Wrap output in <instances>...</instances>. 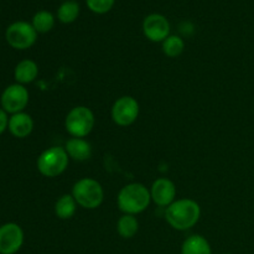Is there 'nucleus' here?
<instances>
[{
    "label": "nucleus",
    "mask_w": 254,
    "mask_h": 254,
    "mask_svg": "<svg viewBox=\"0 0 254 254\" xmlns=\"http://www.w3.org/2000/svg\"><path fill=\"white\" fill-rule=\"evenodd\" d=\"M201 207L192 198H178L166 207L165 220L174 230L188 231L200 221Z\"/></svg>",
    "instance_id": "f257e3e1"
},
{
    "label": "nucleus",
    "mask_w": 254,
    "mask_h": 254,
    "mask_svg": "<svg viewBox=\"0 0 254 254\" xmlns=\"http://www.w3.org/2000/svg\"><path fill=\"white\" fill-rule=\"evenodd\" d=\"M150 202V190L140 183H131L123 186L117 196L118 208L126 215H139L149 207Z\"/></svg>",
    "instance_id": "f03ea898"
},
{
    "label": "nucleus",
    "mask_w": 254,
    "mask_h": 254,
    "mask_svg": "<svg viewBox=\"0 0 254 254\" xmlns=\"http://www.w3.org/2000/svg\"><path fill=\"white\" fill-rule=\"evenodd\" d=\"M71 195L77 205L84 210H96L103 203L104 190L101 183L92 178H82L76 181Z\"/></svg>",
    "instance_id": "7ed1b4c3"
},
{
    "label": "nucleus",
    "mask_w": 254,
    "mask_h": 254,
    "mask_svg": "<svg viewBox=\"0 0 254 254\" xmlns=\"http://www.w3.org/2000/svg\"><path fill=\"white\" fill-rule=\"evenodd\" d=\"M69 156L64 146H51L42 151L36 161L37 170L45 178H57L67 170Z\"/></svg>",
    "instance_id": "20e7f679"
},
{
    "label": "nucleus",
    "mask_w": 254,
    "mask_h": 254,
    "mask_svg": "<svg viewBox=\"0 0 254 254\" xmlns=\"http://www.w3.org/2000/svg\"><path fill=\"white\" fill-rule=\"evenodd\" d=\"M94 124H96L94 113L86 106L74 107L64 118V128L72 138H86L92 133Z\"/></svg>",
    "instance_id": "39448f33"
},
{
    "label": "nucleus",
    "mask_w": 254,
    "mask_h": 254,
    "mask_svg": "<svg viewBox=\"0 0 254 254\" xmlns=\"http://www.w3.org/2000/svg\"><path fill=\"white\" fill-rule=\"evenodd\" d=\"M140 106L131 96H122L113 103L111 116L114 123L119 127H129L138 119Z\"/></svg>",
    "instance_id": "423d86ee"
},
{
    "label": "nucleus",
    "mask_w": 254,
    "mask_h": 254,
    "mask_svg": "<svg viewBox=\"0 0 254 254\" xmlns=\"http://www.w3.org/2000/svg\"><path fill=\"white\" fill-rule=\"evenodd\" d=\"M5 37L12 49L27 50L36 42L37 31L34 29L32 24L26 21H16L7 27Z\"/></svg>",
    "instance_id": "0eeeda50"
},
{
    "label": "nucleus",
    "mask_w": 254,
    "mask_h": 254,
    "mask_svg": "<svg viewBox=\"0 0 254 254\" xmlns=\"http://www.w3.org/2000/svg\"><path fill=\"white\" fill-rule=\"evenodd\" d=\"M29 91L22 84L14 83L4 89L1 98H0V104L6 113H10L12 116V114L24 112V109L29 104Z\"/></svg>",
    "instance_id": "6e6552de"
},
{
    "label": "nucleus",
    "mask_w": 254,
    "mask_h": 254,
    "mask_svg": "<svg viewBox=\"0 0 254 254\" xmlns=\"http://www.w3.org/2000/svg\"><path fill=\"white\" fill-rule=\"evenodd\" d=\"M24 245V231L17 223L9 222L0 227V254H15Z\"/></svg>",
    "instance_id": "1a4fd4ad"
},
{
    "label": "nucleus",
    "mask_w": 254,
    "mask_h": 254,
    "mask_svg": "<svg viewBox=\"0 0 254 254\" xmlns=\"http://www.w3.org/2000/svg\"><path fill=\"white\" fill-rule=\"evenodd\" d=\"M143 32L151 42H163L170 36V24L161 14H150L144 19Z\"/></svg>",
    "instance_id": "9d476101"
},
{
    "label": "nucleus",
    "mask_w": 254,
    "mask_h": 254,
    "mask_svg": "<svg viewBox=\"0 0 254 254\" xmlns=\"http://www.w3.org/2000/svg\"><path fill=\"white\" fill-rule=\"evenodd\" d=\"M149 190L151 201L160 207H168L176 200V186L168 178L156 179Z\"/></svg>",
    "instance_id": "9b49d317"
},
{
    "label": "nucleus",
    "mask_w": 254,
    "mask_h": 254,
    "mask_svg": "<svg viewBox=\"0 0 254 254\" xmlns=\"http://www.w3.org/2000/svg\"><path fill=\"white\" fill-rule=\"evenodd\" d=\"M7 129L15 138L24 139L29 136L34 130V119L31 118L30 114L25 113V112L12 114L9 118Z\"/></svg>",
    "instance_id": "f8f14e48"
},
{
    "label": "nucleus",
    "mask_w": 254,
    "mask_h": 254,
    "mask_svg": "<svg viewBox=\"0 0 254 254\" xmlns=\"http://www.w3.org/2000/svg\"><path fill=\"white\" fill-rule=\"evenodd\" d=\"M68 154L69 159L74 161H87L92 158L91 143L84 138H71L66 141L64 146Z\"/></svg>",
    "instance_id": "ddd939ff"
},
{
    "label": "nucleus",
    "mask_w": 254,
    "mask_h": 254,
    "mask_svg": "<svg viewBox=\"0 0 254 254\" xmlns=\"http://www.w3.org/2000/svg\"><path fill=\"white\" fill-rule=\"evenodd\" d=\"M39 76V66L32 60H22L16 64L14 69V77L16 83L29 84L34 82Z\"/></svg>",
    "instance_id": "4468645a"
},
{
    "label": "nucleus",
    "mask_w": 254,
    "mask_h": 254,
    "mask_svg": "<svg viewBox=\"0 0 254 254\" xmlns=\"http://www.w3.org/2000/svg\"><path fill=\"white\" fill-rule=\"evenodd\" d=\"M181 254H212V248L203 236L192 235L184 241Z\"/></svg>",
    "instance_id": "2eb2a0df"
},
{
    "label": "nucleus",
    "mask_w": 254,
    "mask_h": 254,
    "mask_svg": "<svg viewBox=\"0 0 254 254\" xmlns=\"http://www.w3.org/2000/svg\"><path fill=\"white\" fill-rule=\"evenodd\" d=\"M77 202L74 200L73 196L71 193H64L61 197L57 198L56 203H55V215L60 220H71L77 211Z\"/></svg>",
    "instance_id": "dca6fc26"
},
{
    "label": "nucleus",
    "mask_w": 254,
    "mask_h": 254,
    "mask_svg": "<svg viewBox=\"0 0 254 254\" xmlns=\"http://www.w3.org/2000/svg\"><path fill=\"white\" fill-rule=\"evenodd\" d=\"M139 231V221L133 215H123L117 221V232L122 238H133Z\"/></svg>",
    "instance_id": "f3484780"
},
{
    "label": "nucleus",
    "mask_w": 254,
    "mask_h": 254,
    "mask_svg": "<svg viewBox=\"0 0 254 254\" xmlns=\"http://www.w3.org/2000/svg\"><path fill=\"white\" fill-rule=\"evenodd\" d=\"M161 44H163L161 49H163L164 55L170 57V59H176L185 50V41L178 35H170Z\"/></svg>",
    "instance_id": "a211bd4d"
},
{
    "label": "nucleus",
    "mask_w": 254,
    "mask_h": 254,
    "mask_svg": "<svg viewBox=\"0 0 254 254\" xmlns=\"http://www.w3.org/2000/svg\"><path fill=\"white\" fill-rule=\"evenodd\" d=\"M32 26L36 30L37 34H46L51 31L52 27L55 26L54 15L46 10L37 11L32 17Z\"/></svg>",
    "instance_id": "6ab92c4d"
},
{
    "label": "nucleus",
    "mask_w": 254,
    "mask_h": 254,
    "mask_svg": "<svg viewBox=\"0 0 254 254\" xmlns=\"http://www.w3.org/2000/svg\"><path fill=\"white\" fill-rule=\"evenodd\" d=\"M79 15V5L78 2L68 1L61 4V6L57 10V17L62 24H71V22L76 21V19Z\"/></svg>",
    "instance_id": "aec40b11"
},
{
    "label": "nucleus",
    "mask_w": 254,
    "mask_h": 254,
    "mask_svg": "<svg viewBox=\"0 0 254 254\" xmlns=\"http://www.w3.org/2000/svg\"><path fill=\"white\" fill-rule=\"evenodd\" d=\"M87 6L96 14H106L113 7L116 0H86Z\"/></svg>",
    "instance_id": "412c9836"
},
{
    "label": "nucleus",
    "mask_w": 254,
    "mask_h": 254,
    "mask_svg": "<svg viewBox=\"0 0 254 254\" xmlns=\"http://www.w3.org/2000/svg\"><path fill=\"white\" fill-rule=\"evenodd\" d=\"M9 126V118H7V113L2 108H0V135L7 129Z\"/></svg>",
    "instance_id": "4be33fe9"
},
{
    "label": "nucleus",
    "mask_w": 254,
    "mask_h": 254,
    "mask_svg": "<svg viewBox=\"0 0 254 254\" xmlns=\"http://www.w3.org/2000/svg\"><path fill=\"white\" fill-rule=\"evenodd\" d=\"M225 254H231V253H225Z\"/></svg>",
    "instance_id": "5701e85b"
}]
</instances>
